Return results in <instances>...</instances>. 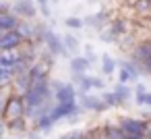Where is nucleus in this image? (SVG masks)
Here are the masks:
<instances>
[{
  "label": "nucleus",
  "instance_id": "nucleus-20",
  "mask_svg": "<svg viewBox=\"0 0 151 139\" xmlns=\"http://www.w3.org/2000/svg\"><path fill=\"white\" fill-rule=\"evenodd\" d=\"M114 93L120 98V102H126V100L130 98V89H128V85H126V83H122V81L114 87Z\"/></svg>",
  "mask_w": 151,
  "mask_h": 139
},
{
  "label": "nucleus",
  "instance_id": "nucleus-6",
  "mask_svg": "<svg viewBox=\"0 0 151 139\" xmlns=\"http://www.w3.org/2000/svg\"><path fill=\"white\" fill-rule=\"evenodd\" d=\"M44 42H46V46H48V50H50V54H54V56H68V52H66V48H64V40H60L54 31H46L44 33Z\"/></svg>",
  "mask_w": 151,
  "mask_h": 139
},
{
  "label": "nucleus",
  "instance_id": "nucleus-10",
  "mask_svg": "<svg viewBox=\"0 0 151 139\" xmlns=\"http://www.w3.org/2000/svg\"><path fill=\"white\" fill-rule=\"evenodd\" d=\"M75 79H77L79 85H81V93H87L89 87H97V89L104 87V81H101V79L89 77V75H85V73H75Z\"/></svg>",
  "mask_w": 151,
  "mask_h": 139
},
{
  "label": "nucleus",
  "instance_id": "nucleus-15",
  "mask_svg": "<svg viewBox=\"0 0 151 139\" xmlns=\"http://www.w3.org/2000/svg\"><path fill=\"white\" fill-rule=\"evenodd\" d=\"M116 60L110 56V54H101V71L106 73V75H112L114 71H116Z\"/></svg>",
  "mask_w": 151,
  "mask_h": 139
},
{
  "label": "nucleus",
  "instance_id": "nucleus-1",
  "mask_svg": "<svg viewBox=\"0 0 151 139\" xmlns=\"http://www.w3.org/2000/svg\"><path fill=\"white\" fill-rule=\"evenodd\" d=\"M52 83H48V79H40V81H31V85L27 87V91H23V100H25V108L27 112L37 110L40 106H44L52 93Z\"/></svg>",
  "mask_w": 151,
  "mask_h": 139
},
{
  "label": "nucleus",
  "instance_id": "nucleus-33",
  "mask_svg": "<svg viewBox=\"0 0 151 139\" xmlns=\"http://www.w3.org/2000/svg\"><path fill=\"white\" fill-rule=\"evenodd\" d=\"M0 13H9V4H6V2L0 4Z\"/></svg>",
  "mask_w": 151,
  "mask_h": 139
},
{
  "label": "nucleus",
  "instance_id": "nucleus-5",
  "mask_svg": "<svg viewBox=\"0 0 151 139\" xmlns=\"http://www.w3.org/2000/svg\"><path fill=\"white\" fill-rule=\"evenodd\" d=\"M23 42H25V35H23L19 29H13V31H2V35H0V50L19 48Z\"/></svg>",
  "mask_w": 151,
  "mask_h": 139
},
{
  "label": "nucleus",
  "instance_id": "nucleus-34",
  "mask_svg": "<svg viewBox=\"0 0 151 139\" xmlns=\"http://www.w3.org/2000/svg\"><path fill=\"white\" fill-rule=\"evenodd\" d=\"M145 135H149V139H151V118L147 120V133H145Z\"/></svg>",
  "mask_w": 151,
  "mask_h": 139
},
{
  "label": "nucleus",
  "instance_id": "nucleus-31",
  "mask_svg": "<svg viewBox=\"0 0 151 139\" xmlns=\"http://www.w3.org/2000/svg\"><path fill=\"white\" fill-rule=\"evenodd\" d=\"M85 50H87V58H89V60H91V62H93V60H95V54H93V50H91V48H89V46H87V48H85Z\"/></svg>",
  "mask_w": 151,
  "mask_h": 139
},
{
  "label": "nucleus",
  "instance_id": "nucleus-8",
  "mask_svg": "<svg viewBox=\"0 0 151 139\" xmlns=\"http://www.w3.org/2000/svg\"><path fill=\"white\" fill-rule=\"evenodd\" d=\"M13 11H15V15H19V17H23V19H33L35 13H37L33 0H15Z\"/></svg>",
  "mask_w": 151,
  "mask_h": 139
},
{
  "label": "nucleus",
  "instance_id": "nucleus-9",
  "mask_svg": "<svg viewBox=\"0 0 151 139\" xmlns=\"http://www.w3.org/2000/svg\"><path fill=\"white\" fill-rule=\"evenodd\" d=\"M81 106L85 110H97V112L110 108L104 98H95V96H89V93H81Z\"/></svg>",
  "mask_w": 151,
  "mask_h": 139
},
{
  "label": "nucleus",
  "instance_id": "nucleus-3",
  "mask_svg": "<svg viewBox=\"0 0 151 139\" xmlns=\"http://www.w3.org/2000/svg\"><path fill=\"white\" fill-rule=\"evenodd\" d=\"M54 89V98L56 102H66V104H77V91L70 83H62V81H54L52 83Z\"/></svg>",
  "mask_w": 151,
  "mask_h": 139
},
{
  "label": "nucleus",
  "instance_id": "nucleus-2",
  "mask_svg": "<svg viewBox=\"0 0 151 139\" xmlns=\"http://www.w3.org/2000/svg\"><path fill=\"white\" fill-rule=\"evenodd\" d=\"M27 114V108H25V100H23V93L17 96H9L4 100V106H2V120L4 122H11V120H17V118H25Z\"/></svg>",
  "mask_w": 151,
  "mask_h": 139
},
{
  "label": "nucleus",
  "instance_id": "nucleus-14",
  "mask_svg": "<svg viewBox=\"0 0 151 139\" xmlns=\"http://www.w3.org/2000/svg\"><path fill=\"white\" fill-rule=\"evenodd\" d=\"M89 67H91V60L87 56H75V58H70V71L73 73H87Z\"/></svg>",
  "mask_w": 151,
  "mask_h": 139
},
{
  "label": "nucleus",
  "instance_id": "nucleus-32",
  "mask_svg": "<svg viewBox=\"0 0 151 139\" xmlns=\"http://www.w3.org/2000/svg\"><path fill=\"white\" fill-rule=\"evenodd\" d=\"M124 139H145V135H126Z\"/></svg>",
  "mask_w": 151,
  "mask_h": 139
},
{
  "label": "nucleus",
  "instance_id": "nucleus-11",
  "mask_svg": "<svg viewBox=\"0 0 151 139\" xmlns=\"http://www.w3.org/2000/svg\"><path fill=\"white\" fill-rule=\"evenodd\" d=\"M25 52H19V48H11V50H2L0 54V67H15Z\"/></svg>",
  "mask_w": 151,
  "mask_h": 139
},
{
  "label": "nucleus",
  "instance_id": "nucleus-37",
  "mask_svg": "<svg viewBox=\"0 0 151 139\" xmlns=\"http://www.w3.org/2000/svg\"><path fill=\"white\" fill-rule=\"evenodd\" d=\"M52 2H58V0H52Z\"/></svg>",
  "mask_w": 151,
  "mask_h": 139
},
{
  "label": "nucleus",
  "instance_id": "nucleus-36",
  "mask_svg": "<svg viewBox=\"0 0 151 139\" xmlns=\"http://www.w3.org/2000/svg\"><path fill=\"white\" fill-rule=\"evenodd\" d=\"M29 139H42V137H40L37 133H31V135H29Z\"/></svg>",
  "mask_w": 151,
  "mask_h": 139
},
{
  "label": "nucleus",
  "instance_id": "nucleus-23",
  "mask_svg": "<svg viewBox=\"0 0 151 139\" xmlns=\"http://www.w3.org/2000/svg\"><path fill=\"white\" fill-rule=\"evenodd\" d=\"M110 27H112V31H114V35L118 38V35H122V33H124V29H126V23H124L122 19H116V21H114V23H112Z\"/></svg>",
  "mask_w": 151,
  "mask_h": 139
},
{
  "label": "nucleus",
  "instance_id": "nucleus-25",
  "mask_svg": "<svg viewBox=\"0 0 151 139\" xmlns=\"http://www.w3.org/2000/svg\"><path fill=\"white\" fill-rule=\"evenodd\" d=\"M104 100L108 102V106H120V104H122V102H120V98H118L114 91H108V93L104 96Z\"/></svg>",
  "mask_w": 151,
  "mask_h": 139
},
{
  "label": "nucleus",
  "instance_id": "nucleus-16",
  "mask_svg": "<svg viewBox=\"0 0 151 139\" xmlns=\"http://www.w3.org/2000/svg\"><path fill=\"white\" fill-rule=\"evenodd\" d=\"M13 77H15V67H0V85L2 87H6Z\"/></svg>",
  "mask_w": 151,
  "mask_h": 139
},
{
  "label": "nucleus",
  "instance_id": "nucleus-22",
  "mask_svg": "<svg viewBox=\"0 0 151 139\" xmlns=\"http://www.w3.org/2000/svg\"><path fill=\"white\" fill-rule=\"evenodd\" d=\"M64 25H66V27H70V29H81V27L85 25V19H79V17H68V19H64Z\"/></svg>",
  "mask_w": 151,
  "mask_h": 139
},
{
  "label": "nucleus",
  "instance_id": "nucleus-18",
  "mask_svg": "<svg viewBox=\"0 0 151 139\" xmlns=\"http://www.w3.org/2000/svg\"><path fill=\"white\" fill-rule=\"evenodd\" d=\"M104 133H106V139H124L126 137V133L120 127H106Z\"/></svg>",
  "mask_w": 151,
  "mask_h": 139
},
{
  "label": "nucleus",
  "instance_id": "nucleus-4",
  "mask_svg": "<svg viewBox=\"0 0 151 139\" xmlns=\"http://www.w3.org/2000/svg\"><path fill=\"white\" fill-rule=\"evenodd\" d=\"M132 58L143 67V73H151V40L141 42V44L134 48Z\"/></svg>",
  "mask_w": 151,
  "mask_h": 139
},
{
  "label": "nucleus",
  "instance_id": "nucleus-30",
  "mask_svg": "<svg viewBox=\"0 0 151 139\" xmlns=\"http://www.w3.org/2000/svg\"><path fill=\"white\" fill-rule=\"evenodd\" d=\"M60 139H85V135L79 133V131H73V133H68V135H64V137H60Z\"/></svg>",
  "mask_w": 151,
  "mask_h": 139
},
{
  "label": "nucleus",
  "instance_id": "nucleus-26",
  "mask_svg": "<svg viewBox=\"0 0 151 139\" xmlns=\"http://www.w3.org/2000/svg\"><path fill=\"white\" fill-rule=\"evenodd\" d=\"M137 104H145V98H147V89H145V85H137Z\"/></svg>",
  "mask_w": 151,
  "mask_h": 139
},
{
  "label": "nucleus",
  "instance_id": "nucleus-21",
  "mask_svg": "<svg viewBox=\"0 0 151 139\" xmlns=\"http://www.w3.org/2000/svg\"><path fill=\"white\" fill-rule=\"evenodd\" d=\"M118 64H120V67H124V69L132 75V81H137V79H139V75L143 73V71H139V67H137L134 62H130V60H122V62H118Z\"/></svg>",
  "mask_w": 151,
  "mask_h": 139
},
{
  "label": "nucleus",
  "instance_id": "nucleus-13",
  "mask_svg": "<svg viewBox=\"0 0 151 139\" xmlns=\"http://www.w3.org/2000/svg\"><path fill=\"white\" fill-rule=\"evenodd\" d=\"M17 17H19V15H13V13H0V31L19 29L21 19H17Z\"/></svg>",
  "mask_w": 151,
  "mask_h": 139
},
{
  "label": "nucleus",
  "instance_id": "nucleus-28",
  "mask_svg": "<svg viewBox=\"0 0 151 139\" xmlns=\"http://www.w3.org/2000/svg\"><path fill=\"white\" fill-rule=\"evenodd\" d=\"M19 31L25 35V40H29V38H31V33H33V29H31L29 25H25V23H21V25H19Z\"/></svg>",
  "mask_w": 151,
  "mask_h": 139
},
{
  "label": "nucleus",
  "instance_id": "nucleus-27",
  "mask_svg": "<svg viewBox=\"0 0 151 139\" xmlns=\"http://www.w3.org/2000/svg\"><path fill=\"white\" fill-rule=\"evenodd\" d=\"M118 75H120V81H122V83H128V81H132V75H130V73H128L124 67L118 71Z\"/></svg>",
  "mask_w": 151,
  "mask_h": 139
},
{
  "label": "nucleus",
  "instance_id": "nucleus-24",
  "mask_svg": "<svg viewBox=\"0 0 151 139\" xmlns=\"http://www.w3.org/2000/svg\"><path fill=\"white\" fill-rule=\"evenodd\" d=\"M4 122V120H2ZM9 129H13V131H23L25 129V118H17V120H11V122H4Z\"/></svg>",
  "mask_w": 151,
  "mask_h": 139
},
{
  "label": "nucleus",
  "instance_id": "nucleus-35",
  "mask_svg": "<svg viewBox=\"0 0 151 139\" xmlns=\"http://www.w3.org/2000/svg\"><path fill=\"white\" fill-rule=\"evenodd\" d=\"M145 104H147V106L151 108V93H149V91H147V98H145Z\"/></svg>",
  "mask_w": 151,
  "mask_h": 139
},
{
  "label": "nucleus",
  "instance_id": "nucleus-17",
  "mask_svg": "<svg viewBox=\"0 0 151 139\" xmlns=\"http://www.w3.org/2000/svg\"><path fill=\"white\" fill-rule=\"evenodd\" d=\"M64 48H66L68 54H75V52H79L81 44H79V40H77L75 35H68V33H66V38H64Z\"/></svg>",
  "mask_w": 151,
  "mask_h": 139
},
{
  "label": "nucleus",
  "instance_id": "nucleus-29",
  "mask_svg": "<svg viewBox=\"0 0 151 139\" xmlns=\"http://www.w3.org/2000/svg\"><path fill=\"white\" fill-rule=\"evenodd\" d=\"M35 2L40 4V9H42L44 17H50V9H48V0H35Z\"/></svg>",
  "mask_w": 151,
  "mask_h": 139
},
{
  "label": "nucleus",
  "instance_id": "nucleus-7",
  "mask_svg": "<svg viewBox=\"0 0 151 139\" xmlns=\"http://www.w3.org/2000/svg\"><path fill=\"white\" fill-rule=\"evenodd\" d=\"M120 129L126 135H145L147 133V122L139 120V118H122L120 120Z\"/></svg>",
  "mask_w": 151,
  "mask_h": 139
},
{
  "label": "nucleus",
  "instance_id": "nucleus-38",
  "mask_svg": "<svg viewBox=\"0 0 151 139\" xmlns=\"http://www.w3.org/2000/svg\"><path fill=\"white\" fill-rule=\"evenodd\" d=\"M91 2H93V0H91Z\"/></svg>",
  "mask_w": 151,
  "mask_h": 139
},
{
  "label": "nucleus",
  "instance_id": "nucleus-19",
  "mask_svg": "<svg viewBox=\"0 0 151 139\" xmlns=\"http://www.w3.org/2000/svg\"><path fill=\"white\" fill-rule=\"evenodd\" d=\"M106 17H108V13L106 11H101V13H97V15H93V17H87L85 19V25H91V27H99L104 21H106Z\"/></svg>",
  "mask_w": 151,
  "mask_h": 139
},
{
  "label": "nucleus",
  "instance_id": "nucleus-12",
  "mask_svg": "<svg viewBox=\"0 0 151 139\" xmlns=\"http://www.w3.org/2000/svg\"><path fill=\"white\" fill-rule=\"evenodd\" d=\"M48 73H50V60H48V58H44V60L35 62V64L31 67V71H29V75H31V81L48 79Z\"/></svg>",
  "mask_w": 151,
  "mask_h": 139
}]
</instances>
